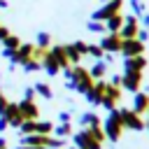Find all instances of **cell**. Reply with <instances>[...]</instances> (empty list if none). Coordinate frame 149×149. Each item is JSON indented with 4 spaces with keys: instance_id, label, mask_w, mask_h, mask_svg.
Segmentation results:
<instances>
[{
    "instance_id": "cell-27",
    "label": "cell",
    "mask_w": 149,
    "mask_h": 149,
    "mask_svg": "<svg viewBox=\"0 0 149 149\" xmlns=\"http://www.w3.org/2000/svg\"><path fill=\"white\" fill-rule=\"evenodd\" d=\"M35 95V88H26V93H23V98H33Z\"/></svg>"
},
{
    "instance_id": "cell-9",
    "label": "cell",
    "mask_w": 149,
    "mask_h": 149,
    "mask_svg": "<svg viewBox=\"0 0 149 149\" xmlns=\"http://www.w3.org/2000/svg\"><path fill=\"white\" fill-rule=\"evenodd\" d=\"M142 51H144V42H140L137 37L121 42V54H123L126 58H130V56H142Z\"/></svg>"
},
{
    "instance_id": "cell-22",
    "label": "cell",
    "mask_w": 149,
    "mask_h": 149,
    "mask_svg": "<svg viewBox=\"0 0 149 149\" xmlns=\"http://www.w3.org/2000/svg\"><path fill=\"white\" fill-rule=\"evenodd\" d=\"M130 7H133V12H135V14H140V16H144V14H147V7H144V2H142V0H130Z\"/></svg>"
},
{
    "instance_id": "cell-29",
    "label": "cell",
    "mask_w": 149,
    "mask_h": 149,
    "mask_svg": "<svg viewBox=\"0 0 149 149\" xmlns=\"http://www.w3.org/2000/svg\"><path fill=\"white\" fill-rule=\"evenodd\" d=\"M16 149H42V147H28V144H19Z\"/></svg>"
},
{
    "instance_id": "cell-23",
    "label": "cell",
    "mask_w": 149,
    "mask_h": 149,
    "mask_svg": "<svg viewBox=\"0 0 149 149\" xmlns=\"http://www.w3.org/2000/svg\"><path fill=\"white\" fill-rule=\"evenodd\" d=\"M7 105H9V100H7V95H5L2 91H0V114L5 112V107H7Z\"/></svg>"
},
{
    "instance_id": "cell-19",
    "label": "cell",
    "mask_w": 149,
    "mask_h": 149,
    "mask_svg": "<svg viewBox=\"0 0 149 149\" xmlns=\"http://www.w3.org/2000/svg\"><path fill=\"white\" fill-rule=\"evenodd\" d=\"M86 56H91V58H95V61H102L105 51H102V47H100V44H88V51H86Z\"/></svg>"
},
{
    "instance_id": "cell-28",
    "label": "cell",
    "mask_w": 149,
    "mask_h": 149,
    "mask_svg": "<svg viewBox=\"0 0 149 149\" xmlns=\"http://www.w3.org/2000/svg\"><path fill=\"white\" fill-rule=\"evenodd\" d=\"M142 26H144V28H149V14H144V16H142Z\"/></svg>"
},
{
    "instance_id": "cell-20",
    "label": "cell",
    "mask_w": 149,
    "mask_h": 149,
    "mask_svg": "<svg viewBox=\"0 0 149 149\" xmlns=\"http://www.w3.org/2000/svg\"><path fill=\"white\" fill-rule=\"evenodd\" d=\"M54 133L63 140V137H68V135H72V126L70 123H58V126H54Z\"/></svg>"
},
{
    "instance_id": "cell-12",
    "label": "cell",
    "mask_w": 149,
    "mask_h": 149,
    "mask_svg": "<svg viewBox=\"0 0 149 149\" xmlns=\"http://www.w3.org/2000/svg\"><path fill=\"white\" fill-rule=\"evenodd\" d=\"M123 14H116V16H112V19H107L105 21V30L107 33H119L121 30V26H123Z\"/></svg>"
},
{
    "instance_id": "cell-18",
    "label": "cell",
    "mask_w": 149,
    "mask_h": 149,
    "mask_svg": "<svg viewBox=\"0 0 149 149\" xmlns=\"http://www.w3.org/2000/svg\"><path fill=\"white\" fill-rule=\"evenodd\" d=\"M35 40H37L35 47H40V49H49V47H51V35H49V33H37Z\"/></svg>"
},
{
    "instance_id": "cell-25",
    "label": "cell",
    "mask_w": 149,
    "mask_h": 149,
    "mask_svg": "<svg viewBox=\"0 0 149 149\" xmlns=\"http://www.w3.org/2000/svg\"><path fill=\"white\" fill-rule=\"evenodd\" d=\"M58 119H61V123H70V114H68V112H61Z\"/></svg>"
},
{
    "instance_id": "cell-17",
    "label": "cell",
    "mask_w": 149,
    "mask_h": 149,
    "mask_svg": "<svg viewBox=\"0 0 149 149\" xmlns=\"http://www.w3.org/2000/svg\"><path fill=\"white\" fill-rule=\"evenodd\" d=\"M81 126L84 128H91V126H100V119H98V114H93V112H86V114H81Z\"/></svg>"
},
{
    "instance_id": "cell-10",
    "label": "cell",
    "mask_w": 149,
    "mask_h": 149,
    "mask_svg": "<svg viewBox=\"0 0 149 149\" xmlns=\"http://www.w3.org/2000/svg\"><path fill=\"white\" fill-rule=\"evenodd\" d=\"M42 68L47 70V74H51V77H56L63 68L58 65V61H56V56L51 54V49H47L44 51V56H42Z\"/></svg>"
},
{
    "instance_id": "cell-16",
    "label": "cell",
    "mask_w": 149,
    "mask_h": 149,
    "mask_svg": "<svg viewBox=\"0 0 149 149\" xmlns=\"http://www.w3.org/2000/svg\"><path fill=\"white\" fill-rule=\"evenodd\" d=\"M147 109H149V98H147L144 93H137V95H135V112L142 114V112H147Z\"/></svg>"
},
{
    "instance_id": "cell-1",
    "label": "cell",
    "mask_w": 149,
    "mask_h": 149,
    "mask_svg": "<svg viewBox=\"0 0 149 149\" xmlns=\"http://www.w3.org/2000/svg\"><path fill=\"white\" fill-rule=\"evenodd\" d=\"M65 74H68V86L70 88H74V91H79V93H88L91 88H93V84H95V79L91 77V72L84 68V65H70L68 70H65Z\"/></svg>"
},
{
    "instance_id": "cell-3",
    "label": "cell",
    "mask_w": 149,
    "mask_h": 149,
    "mask_svg": "<svg viewBox=\"0 0 149 149\" xmlns=\"http://www.w3.org/2000/svg\"><path fill=\"white\" fill-rule=\"evenodd\" d=\"M102 130H105V135H107L109 140H114V142L121 137V133H123V121H121V114H119L116 109H112V114L105 119V128H102Z\"/></svg>"
},
{
    "instance_id": "cell-30",
    "label": "cell",
    "mask_w": 149,
    "mask_h": 149,
    "mask_svg": "<svg viewBox=\"0 0 149 149\" xmlns=\"http://www.w3.org/2000/svg\"><path fill=\"white\" fill-rule=\"evenodd\" d=\"M0 149H7V140L5 137H0Z\"/></svg>"
},
{
    "instance_id": "cell-8",
    "label": "cell",
    "mask_w": 149,
    "mask_h": 149,
    "mask_svg": "<svg viewBox=\"0 0 149 149\" xmlns=\"http://www.w3.org/2000/svg\"><path fill=\"white\" fill-rule=\"evenodd\" d=\"M0 116H5V119H7V123H9L12 128H19V126L23 123V116H21L19 102H9V105L5 107V112H2Z\"/></svg>"
},
{
    "instance_id": "cell-13",
    "label": "cell",
    "mask_w": 149,
    "mask_h": 149,
    "mask_svg": "<svg viewBox=\"0 0 149 149\" xmlns=\"http://www.w3.org/2000/svg\"><path fill=\"white\" fill-rule=\"evenodd\" d=\"M0 44H2V49H9V51H16V49H19V47H21L23 42H21V37H19V35H14V33H9V35H7V37H5V40H2Z\"/></svg>"
},
{
    "instance_id": "cell-7",
    "label": "cell",
    "mask_w": 149,
    "mask_h": 149,
    "mask_svg": "<svg viewBox=\"0 0 149 149\" xmlns=\"http://www.w3.org/2000/svg\"><path fill=\"white\" fill-rule=\"evenodd\" d=\"M137 33H140V21H137V16H126L119 35H121L123 40H133V37H137Z\"/></svg>"
},
{
    "instance_id": "cell-32",
    "label": "cell",
    "mask_w": 149,
    "mask_h": 149,
    "mask_svg": "<svg viewBox=\"0 0 149 149\" xmlns=\"http://www.w3.org/2000/svg\"><path fill=\"white\" fill-rule=\"evenodd\" d=\"M105 2H109V0H105Z\"/></svg>"
},
{
    "instance_id": "cell-21",
    "label": "cell",
    "mask_w": 149,
    "mask_h": 149,
    "mask_svg": "<svg viewBox=\"0 0 149 149\" xmlns=\"http://www.w3.org/2000/svg\"><path fill=\"white\" fill-rule=\"evenodd\" d=\"M86 28H88L91 33H107V30H105V23H100V21H93V19L86 23Z\"/></svg>"
},
{
    "instance_id": "cell-24",
    "label": "cell",
    "mask_w": 149,
    "mask_h": 149,
    "mask_svg": "<svg viewBox=\"0 0 149 149\" xmlns=\"http://www.w3.org/2000/svg\"><path fill=\"white\" fill-rule=\"evenodd\" d=\"M7 35H9V28H7L5 23H0V42H2V40L7 37Z\"/></svg>"
},
{
    "instance_id": "cell-11",
    "label": "cell",
    "mask_w": 149,
    "mask_h": 149,
    "mask_svg": "<svg viewBox=\"0 0 149 149\" xmlns=\"http://www.w3.org/2000/svg\"><path fill=\"white\" fill-rule=\"evenodd\" d=\"M147 68V58L144 56H130L123 61V70L126 72H142Z\"/></svg>"
},
{
    "instance_id": "cell-14",
    "label": "cell",
    "mask_w": 149,
    "mask_h": 149,
    "mask_svg": "<svg viewBox=\"0 0 149 149\" xmlns=\"http://www.w3.org/2000/svg\"><path fill=\"white\" fill-rule=\"evenodd\" d=\"M88 72H91V77H93V79H102V77L107 74V63L95 61V63H93V68H91Z\"/></svg>"
},
{
    "instance_id": "cell-26",
    "label": "cell",
    "mask_w": 149,
    "mask_h": 149,
    "mask_svg": "<svg viewBox=\"0 0 149 149\" xmlns=\"http://www.w3.org/2000/svg\"><path fill=\"white\" fill-rule=\"evenodd\" d=\"M5 128H9V123H7V119H5V116H0V133H2Z\"/></svg>"
},
{
    "instance_id": "cell-15",
    "label": "cell",
    "mask_w": 149,
    "mask_h": 149,
    "mask_svg": "<svg viewBox=\"0 0 149 149\" xmlns=\"http://www.w3.org/2000/svg\"><path fill=\"white\" fill-rule=\"evenodd\" d=\"M33 88H35V93H37V95H42V98H47V100H51V98H54V91H51V86H49L47 81H37Z\"/></svg>"
},
{
    "instance_id": "cell-5",
    "label": "cell",
    "mask_w": 149,
    "mask_h": 149,
    "mask_svg": "<svg viewBox=\"0 0 149 149\" xmlns=\"http://www.w3.org/2000/svg\"><path fill=\"white\" fill-rule=\"evenodd\" d=\"M121 42H123V37L119 33H105L98 44L102 47L105 54H121Z\"/></svg>"
},
{
    "instance_id": "cell-4",
    "label": "cell",
    "mask_w": 149,
    "mask_h": 149,
    "mask_svg": "<svg viewBox=\"0 0 149 149\" xmlns=\"http://www.w3.org/2000/svg\"><path fill=\"white\" fill-rule=\"evenodd\" d=\"M121 9H123V0H109V2H105L102 7H98L93 12V21H102L105 23L107 19L121 14Z\"/></svg>"
},
{
    "instance_id": "cell-2",
    "label": "cell",
    "mask_w": 149,
    "mask_h": 149,
    "mask_svg": "<svg viewBox=\"0 0 149 149\" xmlns=\"http://www.w3.org/2000/svg\"><path fill=\"white\" fill-rule=\"evenodd\" d=\"M105 137L107 135H105V130L100 126H91V128H81L72 140H74L77 149H100Z\"/></svg>"
},
{
    "instance_id": "cell-6",
    "label": "cell",
    "mask_w": 149,
    "mask_h": 149,
    "mask_svg": "<svg viewBox=\"0 0 149 149\" xmlns=\"http://www.w3.org/2000/svg\"><path fill=\"white\" fill-rule=\"evenodd\" d=\"M19 109H21V116L23 121H33V119H40V107L33 98H23L19 102Z\"/></svg>"
},
{
    "instance_id": "cell-31",
    "label": "cell",
    "mask_w": 149,
    "mask_h": 149,
    "mask_svg": "<svg viewBox=\"0 0 149 149\" xmlns=\"http://www.w3.org/2000/svg\"><path fill=\"white\" fill-rule=\"evenodd\" d=\"M5 7H9V2L7 0H0V9H5Z\"/></svg>"
}]
</instances>
